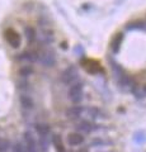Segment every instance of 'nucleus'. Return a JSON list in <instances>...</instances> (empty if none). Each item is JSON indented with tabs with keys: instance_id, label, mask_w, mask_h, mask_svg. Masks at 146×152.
<instances>
[{
	"instance_id": "obj_6",
	"label": "nucleus",
	"mask_w": 146,
	"mask_h": 152,
	"mask_svg": "<svg viewBox=\"0 0 146 152\" xmlns=\"http://www.w3.org/2000/svg\"><path fill=\"white\" fill-rule=\"evenodd\" d=\"M5 39L13 48H18L22 43V38L18 34V32H15L13 28H8L5 31Z\"/></svg>"
},
{
	"instance_id": "obj_14",
	"label": "nucleus",
	"mask_w": 146,
	"mask_h": 152,
	"mask_svg": "<svg viewBox=\"0 0 146 152\" xmlns=\"http://www.w3.org/2000/svg\"><path fill=\"white\" fill-rule=\"evenodd\" d=\"M24 34H26V38H27V41H28V43H32L37 36H36V31L33 29L32 27H26L24 28Z\"/></svg>"
},
{
	"instance_id": "obj_13",
	"label": "nucleus",
	"mask_w": 146,
	"mask_h": 152,
	"mask_svg": "<svg viewBox=\"0 0 146 152\" xmlns=\"http://www.w3.org/2000/svg\"><path fill=\"white\" fill-rule=\"evenodd\" d=\"M36 131H37V133H38L40 137L50 136V127H48V124H46V123H37Z\"/></svg>"
},
{
	"instance_id": "obj_7",
	"label": "nucleus",
	"mask_w": 146,
	"mask_h": 152,
	"mask_svg": "<svg viewBox=\"0 0 146 152\" xmlns=\"http://www.w3.org/2000/svg\"><path fill=\"white\" fill-rule=\"evenodd\" d=\"M24 142H26V152H38V147H37V141L33 137V134L27 131L24 133Z\"/></svg>"
},
{
	"instance_id": "obj_20",
	"label": "nucleus",
	"mask_w": 146,
	"mask_h": 152,
	"mask_svg": "<svg viewBox=\"0 0 146 152\" xmlns=\"http://www.w3.org/2000/svg\"><path fill=\"white\" fill-rule=\"evenodd\" d=\"M12 152H26V148L21 142H15L12 147Z\"/></svg>"
},
{
	"instance_id": "obj_18",
	"label": "nucleus",
	"mask_w": 146,
	"mask_h": 152,
	"mask_svg": "<svg viewBox=\"0 0 146 152\" xmlns=\"http://www.w3.org/2000/svg\"><path fill=\"white\" fill-rule=\"evenodd\" d=\"M85 67H87L88 71H90V72H97L98 70H101L99 65H98L97 62H94V61H88ZM101 71H103V70H101Z\"/></svg>"
},
{
	"instance_id": "obj_15",
	"label": "nucleus",
	"mask_w": 146,
	"mask_h": 152,
	"mask_svg": "<svg viewBox=\"0 0 146 152\" xmlns=\"http://www.w3.org/2000/svg\"><path fill=\"white\" fill-rule=\"evenodd\" d=\"M52 143L54 146L56 147V150L59 152H65V147H64V142H62V138L60 136H54L52 137Z\"/></svg>"
},
{
	"instance_id": "obj_19",
	"label": "nucleus",
	"mask_w": 146,
	"mask_h": 152,
	"mask_svg": "<svg viewBox=\"0 0 146 152\" xmlns=\"http://www.w3.org/2000/svg\"><path fill=\"white\" fill-rule=\"evenodd\" d=\"M9 147V141L0 136V152H5Z\"/></svg>"
},
{
	"instance_id": "obj_2",
	"label": "nucleus",
	"mask_w": 146,
	"mask_h": 152,
	"mask_svg": "<svg viewBox=\"0 0 146 152\" xmlns=\"http://www.w3.org/2000/svg\"><path fill=\"white\" fill-rule=\"evenodd\" d=\"M61 80L66 85H73L74 83H76L79 80L78 69L75 67V66H69V67H66L64 70L62 75H61Z\"/></svg>"
},
{
	"instance_id": "obj_10",
	"label": "nucleus",
	"mask_w": 146,
	"mask_h": 152,
	"mask_svg": "<svg viewBox=\"0 0 146 152\" xmlns=\"http://www.w3.org/2000/svg\"><path fill=\"white\" fill-rule=\"evenodd\" d=\"M19 102H21V105L23 107V109H27V110H31V109H33V107H34V103L32 100V98L27 94L21 95Z\"/></svg>"
},
{
	"instance_id": "obj_17",
	"label": "nucleus",
	"mask_w": 146,
	"mask_h": 152,
	"mask_svg": "<svg viewBox=\"0 0 146 152\" xmlns=\"http://www.w3.org/2000/svg\"><path fill=\"white\" fill-rule=\"evenodd\" d=\"M134 140L136 143H139V145H142L144 142L146 141V134H145V132L142 131H140V132H136L135 133V137H134Z\"/></svg>"
},
{
	"instance_id": "obj_11",
	"label": "nucleus",
	"mask_w": 146,
	"mask_h": 152,
	"mask_svg": "<svg viewBox=\"0 0 146 152\" xmlns=\"http://www.w3.org/2000/svg\"><path fill=\"white\" fill-rule=\"evenodd\" d=\"M122 41H123V34H122V33H118V34L114 36V38H113L111 42V48L113 51V53H117V52L120 51Z\"/></svg>"
},
{
	"instance_id": "obj_9",
	"label": "nucleus",
	"mask_w": 146,
	"mask_h": 152,
	"mask_svg": "<svg viewBox=\"0 0 146 152\" xmlns=\"http://www.w3.org/2000/svg\"><path fill=\"white\" fill-rule=\"evenodd\" d=\"M83 142H84V137L79 132H73L67 136V143L70 146H80Z\"/></svg>"
},
{
	"instance_id": "obj_21",
	"label": "nucleus",
	"mask_w": 146,
	"mask_h": 152,
	"mask_svg": "<svg viewBox=\"0 0 146 152\" xmlns=\"http://www.w3.org/2000/svg\"><path fill=\"white\" fill-rule=\"evenodd\" d=\"M74 52H75L76 55H79V56H84V48H83L81 46H76V47H75Z\"/></svg>"
},
{
	"instance_id": "obj_8",
	"label": "nucleus",
	"mask_w": 146,
	"mask_h": 152,
	"mask_svg": "<svg viewBox=\"0 0 146 152\" xmlns=\"http://www.w3.org/2000/svg\"><path fill=\"white\" fill-rule=\"evenodd\" d=\"M81 108L83 107H79V105L69 108V109H66V112H65V115H66L70 121L80 119V115H81Z\"/></svg>"
},
{
	"instance_id": "obj_16",
	"label": "nucleus",
	"mask_w": 146,
	"mask_h": 152,
	"mask_svg": "<svg viewBox=\"0 0 146 152\" xmlns=\"http://www.w3.org/2000/svg\"><path fill=\"white\" fill-rule=\"evenodd\" d=\"M32 72H33V69H32V66H29V65L23 66V67H21V70H19V75L22 77H28Z\"/></svg>"
},
{
	"instance_id": "obj_5",
	"label": "nucleus",
	"mask_w": 146,
	"mask_h": 152,
	"mask_svg": "<svg viewBox=\"0 0 146 152\" xmlns=\"http://www.w3.org/2000/svg\"><path fill=\"white\" fill-rule=\"evenodd\" d=\"M75 128H76V132L81 133V134H89V133H92L93 131H97L99 127L93 124L92 122H89L87 119H80L76 123V127Z\"/></svg>"
},
{
	"instance_id": "obj_22",
	"label": "nucleus",
	"mask_w": 146,
	"mask_h": 152,
	"mask_svg": "<svg viewBox=\"0 0 146 152\" xmlns=\"http://www.w3.org/2000/svg\"><path fill=\"white\" fill-rule=\"evenodd\" d=\"M144 93L146 94V85H145V88H144Z\"/></svg>"
},
{
	"instance_id": "obj_1",
	"label": "nucleus",
	"mask_w": 146,
	"mask_h": 152,
	"mask_svg": "<svg viewBox=\"0 0 146 152\" xmlns=\"http://www.w3.org/2000/svg\"><path fill=\"white\" fill-rule=\"evenodd\" d=\"M80 118L87 119L89 122H93L98 119H104L106 117H104V113L101 109L93 108V107H85V108H81V115H80Z\"/></svg>"
},
{
	"instance_id": "obj_4",
	"label": "nucleus",
	"mask_w": 146,
	"mask_h": 152,
	"mask_svg": "<svg viewBox=\"0 0 146 152\" xmlns=\"http://www.w3.org/2000/svg\"><path fill=\"white\" fill-rule=\"evenodd\" d=\"M69 98L74 104H79L83 99V84L74 83L69 90Z\"/></svg>"
},
{
	"instance_id": "obj_3",
	"label": "nucleus",
	"mask_w": 146,
	"mask_h": 152,
	"mask_svg": "<svg viewBox=\"0 0 146 152\" xmlns=\"http://www.w3.org/2000/svg\"><path fill=\"white\" fill-rule=\"evenodd\" d=\"M38 61L46 67H52L56 62V53L50 48L43 50L42 52H38Z\"/></svg>"
},
{
	"instance_id": "obj_12",
	"label": "nucleus",
	"mask_w": 146,
	"mask_h": 152,
	"mask_svg": "<svg viewBox=\"0 0 146 152\" xmlns=\"http://www.w3.org/2000/svg\"><path fill=\"white\" fill-rule=\"evenodd\" d=\"M135 29L146 31V23L142 20H136L132 23H128V24L126 26V31H135Z\"/></svg>"
}]
</instances>
